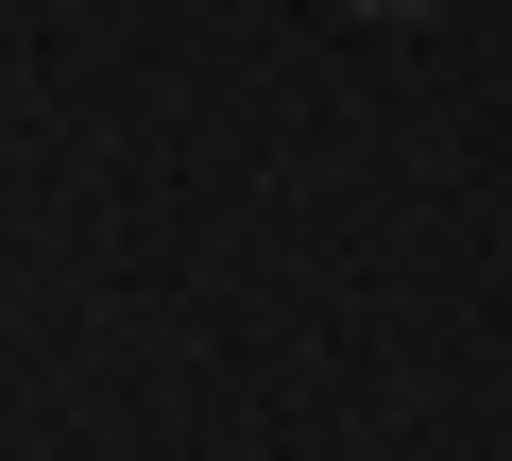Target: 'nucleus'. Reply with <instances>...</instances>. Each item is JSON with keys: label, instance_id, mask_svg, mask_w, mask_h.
Here are the masks:
<instances>
[{"label": "nucleus", "instance_id": "1", "mask_svg": "<svg viewBox=\"0 0 512 461\" xmlns=\"http://www.w3.org/2000/svg\"><path fill=\"white\" fill-rule=\"evenodd\" d=\"M359 18H427V0H359Z\"/></svg>", "mask_w": 512, "mask_h": 461}]
</instances>
